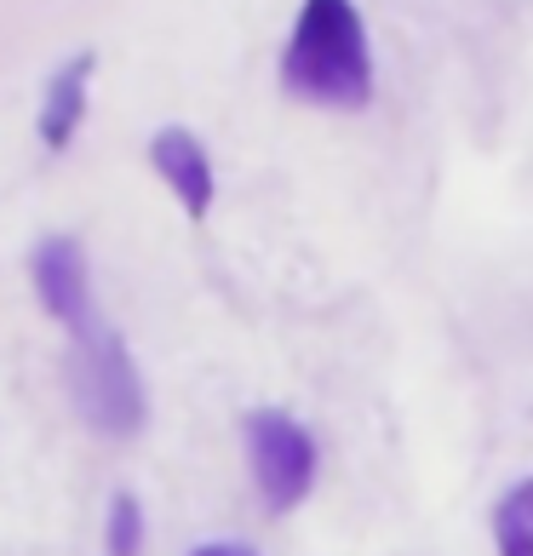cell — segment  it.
Segmentation results:
<instances>
[{
	"label": "cell",
	"instance_id": "1",
	"mask_svg": "<svg viewBox=\"0 0 533 556\" xmlns=\"http://www.w3.org/2000/svg\"><path fill=\"white\" fill-rule=\"evenodd\" d=\"M281 87L316 110L373 104V40L356 0H304L281 52Z\"/></svg>",
	"mask_w": 533,
	"mask_h": 556
},
{
	"label": "cell",
	"instance_id": "2",
	"mask_svg": "<svg viewBox=\"0 0 533 556\" xmlns=\"http://www.w3.org/2000/svg\"><path fill=\"white\" fill-rule=\"evenodd\" d=\"M69 396H75V414L110 442L138 437L143 419H150L132 350L104 321H92L87 333H75V344H69Z\"/></svg>",
	"mask_w": 533,
	"mask_h": 556
},
{
	"label": "cell",
	"instance_id": "3",
	"mask_svg": "<svg viewBox=\"0 0 533 556\" xmlns=\"http://www.w3.org/2000/svg\"><path fill=\"white\" fill-rule=\"evenodd\" d=\"M248 470L270 517H287L316 488V437L281 407L248 414Z\"/></svg>",
	"mask_w": 533,
	"mask_h": 556
},
{
	"label": "cell",
	"instance_id": "4",
	"mask_svg": "<svg viewBox=\"0 0 533 556\" xmlns=\"http://www.w3.org/2000/svg\"><path fill=\"white\" fill-rule=\"evenodd\" d=\"M29 276H35L40 311H47L52 321H64V327H69V339H75V333H87V327L98 321V316H92L87 258H80V247H75L69 236L40 241V247H35V258H29Z\"/></svg>",
	"mask_w": 533,
	"mask_h": 556
},
{
	"label": "cell",
	"instance_id": "5",
	"mask_svg": "<svg viewBox=\"0 0 533 556\" xmlns=\"http://www.w3.org/2000/svg\"><path fill=\"white\" fill-rule=\"evenodd\" d=\"M150 167L161 173V184L178 195V207L190 218H207L213 213V195H218V178H213V161L201 150V138L190 127H161L150 138Z\"/></svg>",
	"mask_w": 533,
	"mask_h": 556
},
{
	"label": "cell",
	"instance_id": "6",
	"mask_svg": "<svg viewBox=\"0 0 533 556\" xmlns=\"http://www.w3.org/2000/svg\"><path fill=\"white\" fill-rule=\"evenodd\" d=\"M92 70H98V58L80 52V58H69V64L47 80V98H40V143H47V150H69V143H75L80 121H87Z\"/></svg>",
	"mask_w": 533,
	"mask_h": 556
},
{
	"label": "cell",
	"instance_id": "7",
	"mask_svg": "<svg viewBox=\"0 0 533 556\" xmlns=\"http://www.w3.org/2000/svg\"><path fill=\"white\" fill-rule=\"evenodd\" d=\"M494 551L499 556H533V477L499 493L494 505Z\"/></svg>",
	"mask_w": 533,
	"mask_h": 556
},
{
	"label": "cell",
	"instance_id": "8",
	"mask_svg": "<svg viewBox=\"0 0 533 556\" xmlns=\"http://www.w3.org/2000/svg\"><path fill=\"white\" fill-rule=\"evenodd\" d=\"M104 540H110V556H138L143 551V505H138V493H115L110 500Z\"/></svg>",
	"mask_w": 533,
	"mask_h": 556
},
{
	"label": "cell",
	"instance_id": "9",
	"mask_svg": "<svg viewBox=\"0 0 533 556\" xmlns=\"http://www.w3.org/2000/svg\"><path fill=\"white\" fill-rule=\"evenodd\" d=\"M190 556H258L253 545H236V540H213V545H195Z\"/></svg>",
	"mask_w": 533,
	"mask_h": 556
}]
</instances>
